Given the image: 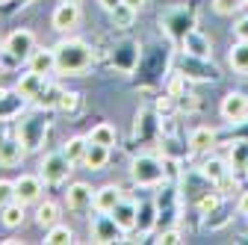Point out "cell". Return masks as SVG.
I'll return each instance as SVG.
<instances>
[{
	"label": "cell",
	"instance_id": "f546056e",
	"mask_svg": "<svg viewBox=\"0 0 248 245\" xmlns=\"http://www.w3.org/2000/svg\"><path fill=\"white\" fill-rule=\"evenodd\" d=\"M86 148H89V136H71L65 145H62V151H65V157H68L74 166H80V163H83V157H86Z\"/></svg>",
	"mask_w": 248,
	"mask_h": 245
},
{
	"label": "cell",
	"instance_id": "f6af8a7d",
	"mask_svg": "<svg viewBox=\"0 0 248 245\" xmlns=\"http://www.w3.org/2000/svg\"><path fill=\"white\" fill-rule=\"evenodd\" d=\"M6 136H9V133H6L3 127H0V145H3V142H6Z\"/></svg>",
	"mask_w": 248,
	"mask_h": 245
},
{
	"label": "cell",
	"instance_id": "ba28073f",
	"mask_svg": "<svg viewBox=\"0 0 248 245\" xmlns=\"http://www.w3.org/2000/svg\"><path fill=\"white\" fill-rule=\"evenodd\" d=\"M3 53H9L18 65H24L30 56H33V50H36V36L30 33V30H12V33L6 36V42H3V47H0Z\"/></svg>",
	"mask_w": 248,
	"mask_h": 245
},
{
	"label": "cell",
	"instance_id": "277c9868",
	"mask_svg": "<svg viewBox=\"0 0 248 245\" xmlns=\"http://www.w3.org/2000/svg\"><path fill=\"white\" fill-rule=\"evenodd\" d=\"M169 174V166L166 160H160L157 154H139L133 163H130V177L136 186L142 189H151V186H160Z\"/></svg>",
	"mask_w": 248,
	"mask_h": 245
},
{
	"label": "cell",
	"instance_id": "e0dca14e",
	"mask_svg": "<svg viewBox=\"0 0 248 245\" xmlns=\"http://www.w3.org/2000/svg\"><path fill=\"white\" fill-rule=\"evenodd\" d=\"M27 68L36 71V74H42V77L56 74V50L53 47H36L33 56L27 59Z\"/></svg>",
	"mask_w": 248,
	"mask_h": 245
},
{
	"label": "cell",
	"instance_id": "8fae6325",
	"mask_svg": "<svg viewBox=\"0 0 248 245\" xmlns=\"http://www.w3.org/2000/svg\"><path fill=\"white\" fill-rule=\"evenodd\" d=\"M45 192V180L42 174H21L15 180V201L21 204H36Z\"/></svg>",
	"mask_w": 248,
	"mask_h": 245
},
{
	"label": "cell",
	"instance_id": "5b68a950",
	"mask_svg": "<svg viewBox=\"0 0 248 245\" xmlns=\"http://www.w3.org/2000/svg\"><path fill=\"white\" fill-rule=\"evenodd\" d=\"M74 171V163L65 157V151H50V154L42 157V166H39V174L47 186H59V183H65L68 174Z\"/></svg>",
	"mask_w": 248,
	"mask_h": 245
},
{
	"label": "cell",
	"instance_id": "44dd1931",
	"mask_svg": "<svg viewBox=\"0 0 248 245\" xmlns=\"http://www.w3.org/2000/svg\"><path fill=\"white\" fill-rule=\"evenodd\" d=\"M121 201H124V195L115 183H107V186L95 189V213H112Z\"/></svg>",
	"mask_w": 248,
	"mask_h": 245
},
{
	"label": "cell",
	"instance_id": "ac0fdd59",
	"mask_svg": "<svg viewBox=\"0 0 248 245\" xmlns=\"http://www.w3.org/2000/svg\"><path fill=\"white\" fill-rule=\"evenodd\" d=\"M180 50L183 53H192V56H201V59H213V42L201 33V30H192V33L183 39Z\"/></svg>",
	"mask_w": 248,
	"mask_h": 245
},
{
	"label": "cell",
	"instance_id": "2e32d148",
	"mask_svg": "<svg viewBox=\"0 0 248 245\" xmlns=\"http://www.w3.org/2000/svg\"><path fill=\"white\" fill-rule=\"evenodd\" d=\"M50 24L56 33H68V30H74L80 24V6L77 3H59L50 15Z\"/></svg>",
	"mask_w": 248,
	"mask_h": 245
},
{
	"label": "cell",
	"instance_id": "d4e9b609",
	"mask_svg": "<svg viewBox=\"0 0 248 245\" xmlns=\"http://www.w3.org/2000/svg\"><path fill=\"white\" fill-rule=\"evenodd\" d=\"M112 219L115 225L127 233V230H136V201H121L115 210H112Z\"/></svg>",
	"mask_w": 248,
	"mask_h": 245
},
{
	"label": "cell",
	"instance_id": "ffe728a7",
	"mask_svg": "<svg viewBox=\"0 0 248 245\" xmlns=\"http://www.w3.org/2000/svg\"><path fill=\"white\" fill-rule=\"evenodd\" d=\"M216 142H219V133L216 130H210V127H195L192 133H189V151L192 154H210V151L216 148Z\"/></svg>",
	"mask_w": 248,
	"mask_h": 245
},
{
	"label": "cell",
	"instance_id": "83f0119b",
	"mask_svg": "<svg viewBox=\"0 0 248 245\" xmlns=\"http://www.w3.org/2000/svg\"><path fill=\"white\" fill-rule=\"evenodd\" d=\"M109 21H112L115 30H127V27H133V21H136V9H133L130 3H124V0H121V3L109 12Z\"/></svg>",
	"mask_w": 248,
	"mask_h": 245
},
{
	"label": "cell",
	"instance_id": "f35d334b",
	"mask_svg": "<svg viewBox=\"0 0 248 245\" xmlns=\"http://www.w3.org/2000/svg\"><path fill=\"white\" fill-rule=\"evenodd\" d=\"M177 109H180V112H192V109H198V95H192V92H183V95L177 98Z\"/></svg>",
	"mask_w": 248,
	"mask_h": 245
},
{
	"label": "cell",
	"instance_id": "5bb4252c",
	"mask_svg": "<svg viewBox=\"0 0 248 245\" xmlns=\"http://www.w3.org/2000/svg\"><path fill=\"white\" fill-rule=\"evenodd\" d=\"M160 112L157 109H151V107H145V109H139V115H136V127H133V136H136V142H151V139H157V133H160Z\"/></svg>",
	"mask_w": 248,
	"mask_h": 245
},
{
	"label": "cell",
	"instance_id": "9c48e42d",
	"mask_svg": "<svg viewBox=\"0 0 248 245\" xmlns=\"http://www.w3.org/2000/svg\"><path fill=\"white\" fill-rule=\"evenodd\" d=\"M121 236H124V230L115 225V219H112V213H98V216H92V222H89V239L92 242H121Z\"/></svg>",
	"mask_w": 248,
	"mask_h": 245
},
{
	"label": "cell",
	"instance_id": "30bf717a",
	"mask_svg": "<svg viewBox=\"0 0 248 245\" xmlns=\"http://www.w3.org/2000/svg\"><path fill=\"white\" fill-rule=\"evenodd\" d=\"M222 118L231 121V124H239V121L248 118V95L245 92H228L222 98V107H219Z\"/></svg>",
	"mask_w": 248,
	"mask_h": 245
},
{
	"label": "cell",
	"instance_id": "b9f144b4",
	"mask_svg": "<svg viewBox=\"0 0 248 245\" xmlns=\"http://www.w3.org/2000/svg\"><path fill=\"white\" fill-rule=\"evenodd\" d=\"M236 213H239V216H248V192L239 195V201H236Z\"/></svg>",
	"mask_w": 248,
	"mask_h": 245
},
{
	"label": "cell",
	"instance_id": "8d00e7d4",
	"mask_svg": "<svg viewBox=\"0 0 248 245\" xmlns=\"http://www.w3.org/2000/svg\"><path fill=\"white\" fill-rule=\"evenodd\" d=\"M242 3H245V0H213V9L219 15H233V12L242 9Z\"/></svg>",
	"mask_w": 248,
	"mask_h": 245
},
{
	"label": "cell",
	"instance_id": "3957f363",
	"mask_svg": "<svg viewBox=\"0 0 248 245\" xmlns=\"http://www.w3.org/2000/svg\"><path fill=\"white\" fill-rule=\"evenodd\" d=\"M160 27L171 39V45L180 47L183 39L195 30V6H171V9H166L160 15Z\"/></svg>",
	"mask_w": 248,
	"mask_h": 245
},
{
	"label": "cell",
	"instance_id": "7c38bea8",
	"mask_svg": "<svg viewBox=\"0 0 248 245\" xmlns=\"http://www.w3.org/2000/svg\"><path fill=\"white\" fill-rule=\"evenodd\" d=\"M160 225V204L154 198H145L136 204V233L139 236H148L154 228Z\"/></svg>",
	"mask_w": 248,
	"mask_h": 245
},
{
	"label": "cell",
	"instance_id": "4dcf8cb0",
	"mask_svg": "<svg viewBox=\"0 0 248 245\" xmlns=\"http://www.w3.org/2000/svg\"><path fill=\"white\" fill-rule=\"evenodd\" d=\"M59 222V204H53V201H45V204H39V210H36V225L39 228H53Z\"/></svg>",
	"mask_w": 248,
	"mask_h": 245
},
{
	"label": "cell",
	"instance_id": "d590c367",
	"mask_svg": "<svg viewBox=\"0 0 248 245\" xmlns=\"http://www.w3.org/2000/svg\"><path fill=\"white\" fill-rule=\"evenodd\" d=\"M219 204H222V192H204L201 198H198V213L201 216H210L213 210H219Z\"/></svg>",
	"mask_w": 248,
	"mask_h": 245
},
{
	"label": "cell",
	"instance_id": "484cf974",
	"mask_svg": "<svg viewBox=\"0 0 248 245\" xmlns=\"http://www.w3.org/2000/svg\"><path fill=\"white\" fill-rule=\"evenodd\" d=\"M45 80H47V77H42V74H36V71H30V68H27V74H21V80H18L15 89L21 92L27 101H33V98L39 95V89L45 86Z\"/></svg>",
	"mask_w": 248,
	"mask_h": 245
},
{
	"label": "cell",
	"instance_id": "c3c4849f",
	"mask_svg": "<svg viewBox=\"0 0 248 245\" xmlns=\"http://www.w3.org/2000/svg\"><path fill=\"white\" fill-rule=\"evenodd\" d=\"M0 3H9V0H0Z\"/></svg>",
	"mask_w": 248,
	"mask_h": 245
},
{
	"label": "cell",
	"instance_id": "1f68e13d",
	"mask_svg": "<svg viewBox=\"0 0 248 245\" xmlns=\"http://www.w3.org/2000/svg\"><path fill=\"white\" fill-rule=\"evenodd\" d=\"M80 107H83V98H80V92H62V98H59V104H56V112H62V115H77L80 112Z\"/></svg>",
	"mask_w": 248,
	"mask_h": 245
},
{
	"label": "cell",
	"instance_id": "681fc988",
	"mask_svg": "<svg viewBox=\"0 0 248 245\" xmlns=\"http://www.w3.org/2000/svg\"><path fill=\"white\" fill-rule=\"evenodd\" d=\"M0 47H3V45H0Z\"/></svg>",
	"mask_w": 248,
	"mask_h": 245
},
{
	"label": "cell",
	"instance_id": "cb8c5ba5",
	"mask_svg": "<svg viewBox=\"0 0 248 245\" xmlns=\"http://www.w3.org/2000/svg\"><path fill=\"white\" fill-rule=\"evenodd\" d=\"M62 92H65V89H62L59 83H47V80H45V86L39 89V95L33 98V104L50 112V109H56V104H59V98H62Z\"/></svg>",
	"mask_w": 248,
	"mask_h": 245
},
{
	"label": "cell",
	"instance_id": "e575fe53",
	"mask_svg": "<svg viewBox=\"0 0 248 245\" xmlns=\"http://www.w3.org/2000/svg\"><path fill=\"white\" fill-rule=\"evenodd\" d=\"M231 168H245L248 166V139H236L231 145V154H228Z\"/></svg>",
	"mask_w": 248,
	"mask_h": 245
},
{
	"label": "cell",
	"instance_id": "ab89813d",
	"mask_svg": "<svg viewBox=\"0 0 248 245\" xmlns=\"http://www.w3.org/2000/svg\"><path fill=\"white\" fill-rule=\"evenodd\" d=\"M157 242H160V245H177V242H180V230H177V228H166V230H160Z\"/></svg>",
	"mask_w": 248,
	"mask_h": 245
},
{
	"label": "cell",
	"instance_id": "ee69618b",
	"mask_svg": "<svg viewBox=\"0 0 248 245\" xmlns=\"http://www.w3.org/2000/svg\"><path fill=\"white\" fill-rule=\"evenodd\" d=\"M124 3H130V6L139 12V9H145V6H148V0H124Z\"/></svg>",
	"mask_w": 248,
	"mask_h": 245
},
{
	"label": "cell",
	"instance_id": "74e56055",
	"mask_svg": "<svg viewBox=\"0 0 248 245\" xmlns=\"http://www.w3.org/2000/svg\"><path fill=\"white\" fill-rule=\"evenodd\" d=\"M15 201V180H0V207Z\"/></svg>",
	"mask_w": 248,
	"mask_h": 245
},
{
	"label": "cell",
	"instance_id": "bcb514c9",
	"mask_svg": "<svg viewBox=\"0 0 248 245\" xmlns=\"http://www.w3.org/2000/svg\"><path fill=\"white\" fill-rule=\"evenodd\" d=\"M15 3H18V6H30V3H33V0H15Z\"/></svg>",
	"mask_w": 248,
	"mask_h": 245
},
{
	"label": "cell",
	"instance_id": "60d3db41",
	"mask_svg": "<svg viewBox=\"0 0 248 245\" xmlns=\"http://www.w3.org/2000/svg\"><path fill=\"white\" fill-rule=\"evenodd\" d=\"M233 36H236L239 42H248V15H242V18L233 24Z\"/></svg>",
	"mask_w": 248,
	"mask_h": 245
},
{
	"label": "cell",
	"instance_id": "d6986e66",
	"mask_svg": "<svg viewBox=\"0 0 248 245\" xmlns=\"http://www.w3.org/2000/svg\"><path fill=\"white\" fill-rule=\"evenodd\" d=\"M231 171H233V168H231L228 160H222V157H210V160L201 163V171H198V174H204V180L213 183V186H219V183H222Z\"/></svg>",
	"mask_w": 248,
	"mask_h": 245
},
{
	"label": "cell",
	"instance_id": "7402d4cb",
	"mask_svg": "<svg viewBox=\"0 0 248 245\" xmlns=\"http://www.w3.org/2000/svg\"><path fill=\"white\" fill-rule=\"evenodd\" d=\"M24 145H21V139L18 136H6V142L0 145V166H6V168H12V166H18L21 160H24Z\"/></svg>",
	"mask_w": 248,
	"mask_h": 245
},
{
	"label": "cell",
	"instance_id": "7a4b0ae2",
	"mask_svg": "<svg viewBox=\"0 0 248 245\" xmlns=\"http://www.w3.org/2000/svg\"><path fill=\"white\" fill-rule=\"evenodd\" d=\"M47 130H50L47 109L36 107V112H30V115H24V118L18 121V130H15V136L21 139V145H24V151H27V154H33V151H39V148L45 145V136H47Z\"/></svg>",
	"mask_w": 248,
	"mask_h": 245
},
{
	"label": "cell",
	"instance_id": "8992f818",
	"mask_svg": "<svg viewBox=\"0 0 248 245\" xmlns=\"http://www.w3.org/2000/svg\"><path fill=\"white\" fill-rule=\"evenodd\" d=\"M139 56H142L139 39H121V42H115V47H112V53H109V62H112V68L121 71V74H133V71L139 68Z\"/></svg>",
	"mask_w": 248,
	"mask_h": 245
},
{
	"label": "cell",
	"instance_id": "7bdbcfd3",
	"mask_svg": "<svg viewBox=\"0 0 248 245\" xmlns=\"http://www.w3.org/2000/svg\"><path fill=\"white\" fill-rule=\"evenodd\" d=\"M98 3H101V9H107V12H112L118 3H121V0H98Z\"/></svg>",
	"mask_w": 248,
	"mask_h": 245
},
{
	"label": "cell",
	"instance_id": "603a6c76",
	"mask_svg": "<svg viewBox=\"0 0 248 245\" xmlns=\"http://www.w3.org/2000/svg\"><path fill=\"white\" fill-rule=\"evenodd\" d=\"M107 163H109V148H107V145H98V142H89L86 157H83L80 166H86V168H92V171H101Z\"/></svg>",
	"mask_w": 248,
	"mask_h": 245
},
{
	"label": "cell",
	"instance_id": "52a82bcc",
	"mask_svg": "<svg viewBox=\"0 0 248 245\" xmlns=\"http://www.w3.org/2000/svg\"><path fill=\"white\" fill-rule=\"evenodd\" d=\"M177 71L183 77H189V80H198V83H213V80H219V68L213 65V59H201V56H192V53H183L180 50V62H177Z\"/></svg>",
	"mask_w": 248,
	"mask_h": 245
},
{
	"label": "cell",
	"instance_id": "6da1fadb",
	"mask_svg": "<svg viewBox=\"0 0 248 245\" xmlns=\"http://www.w3.org/2000/svg\"><path fill=\"white\" fill-rule=\"evenodd\" d=\"M56 74L59 77H80L92 68L95 53L83 39H62L56 47Z\"/></svg>",
	"mask_w": 248,
	"mask_h": 245
},
{
	"label": "cell",
	"instance_id": "7dc6e473",
	"mask_svg": "<svg viewBox=\"0 0 248 245\" xmlns=\"http://www.w3.org/2000/svg\"><path fill=\"white\" fill-rule=\"evenodd\" d=\"M59 3H80V0H59Z\"/></svg>",
	"mask_w": 248,
	"mask_h": 245
},
{
	"label": "cell",
	"instance_id": "4316f807",
	"mask_svg": "<svg viewBox=\"0 0 248 245\" xmlns=\"http://www.w3.org/2000/svg\"><path fill=\"white\" fill-rule=\"evenodd\" d=\"M228 65L236 71V74H248V42H233L231 53H228Z\"/></svg>",
	"mask_w": 248,
	"mask_h": 245
},
{
	"label": "cell",
	"instance_id": "9a60e30c",
	"mask_svg": "<svg viewBox=\"0 0 248 245\" xmlns=\"http://www.w3.org/2000/svg\"><path fill=\"white\" fill-rule=\"evenodd\" d=\"M24 107H27V98L21 95L18 89H3V92H0V121L21 118Z\"/></svg>",
	"mask_w": 248,
	"mask_h": 245
},
{
	"label": "cell",
	"instance_id": "f1b7e54d",
	"mask_svg": "<svg viewBox=\"0 0 248 245\" xmlns=\"http://www.w3.org/2000/svg\"><path fill=\"white\" fill-rule=\"evenodd\" d=\"M24 207L27 204H21V201H12V204H6V207H0V222H3L6 228H21L24 225Z\"/></svg>",
	"mask_w": 248,
	"mask_h": 245
},
{
	"label": "cell",
	"instance_id": "4fadbf2b",
	"mask_svg": "<svg viewBox=\"0 0 248 245\" xmlns=\"http://www.w3.org/2000/svg\"><path fill=\"white\" fill-rule=\"evenodd\" d=\"M65 204H68L71 213H86V210L95 207V189H92L89 183L77 180V183H71L68 192H65Z\"/></svg>",
	"mask_w": 248,
	"mask_h": 245
},
{
	"label": "cell",
	"instance_id": "836d02e7",
	"mask_svg": "<svg viewBox=\"0 0 248 245\" xmlns=\"http://www.w3.org/2000/svg\"><path fill=\"white\" fill-rule=\"evenodd\" d=\"M89 142H98V145H107V148H112V145H115V127H112V124H107V121H101V124H95V127H92V133H89Z\"/></svg>",
	"mask_w": 248,
	"mask_h": 245
},
{
	"label": "cell",
	"instance_id": "d6a6232c",
	"mask_svg": "<svg viewBox=\"0 0 248 245\" xmlns=\"http://www.w3.org/2000/svg\"><path fill=\"white\" fill-rule=\"evenodd\" d=\"M45 242L47 245H68V242H74V230L68 228V225H53V228H47V233H45Z\"/></svg>",
	"mask_w": 248,
	"mask_h": 245
}]
</instances>
